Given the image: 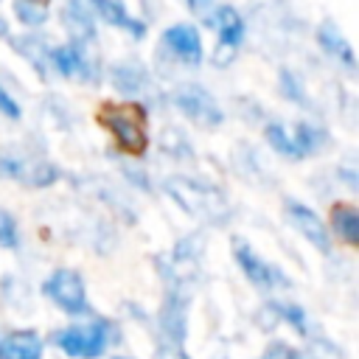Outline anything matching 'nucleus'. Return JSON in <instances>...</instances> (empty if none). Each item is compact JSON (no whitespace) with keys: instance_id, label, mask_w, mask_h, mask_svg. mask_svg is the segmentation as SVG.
Instances as JSON below:
<instances>
[{"instance_id":"nucleus-17","label":"nucleus","mask_w":359,"mask_h":359,"mask_svg":"<svg viewBox=\"0 0 359 359\" xmlns=\"http://www.w3.org/2000/svg\"><path fill=\"white\" fill-rule=\"evenodd\" d=\"M331 224H334V233L345 244H351V247L359 244V210L353 205H337V208H331Z\"/></svg>"},{"instance_id":"nucleus-19","label":"nucleus","mask_w":359,"mask_h":359,"mask_svg":"<svg viewBox=\"0 0 359 359\" xmlns=\"http://www.w3.org/2000/svg\"><path fill=\"white\" fill-rule=\"evenodd\" d=\"M292 140H294L297 151L306 157V154H311V151L323 143V132H320V129H314L311 123H297V126L292 129Z\"/></svg>"},{"instance_id":"nucleus-26","label":"nucleus","mask_w":359,"mask_h":359,"mask_svg":"<svg viewBox=\"0 0 359 359\" xmlns=\"http://www.w3.org/2000/svg\"><path fill=\"white\" fill-rule=\"evenodd\" d=\"M160 359H188V356H185V351L180 345L171 342V345H163L160 348Z\"/></svg>"},{"instance_id":"nucleus-13","label":"nucleus","mask_w":359,"mask_h":359,"mask_svg":"<svg viewBox=\"0 0 359 359\" xmlns=\"http://www.w3.org/2000/svg\"><path fill=\"white\" fill-rule=\"evenodd\" d=\"M210 25L219 28V42H222V48H230V50H236L241 45L244 31H247L241 14L233 6H219L216 14L210 17Z\"/></svg>"},{"instance_id":"nucleus-14","label":"nucleus","mask_w":359,"mask_h":359,"mask_svg":"<svg viewBox=\"0 0 359 359\" xmlns=\"http://www.w3.org/2000/svg\"><path fill=\"white\" fill-rule=\"evenodd\" d=\"M317 42L323 45L325 53H331V56H334L337 62H342L345 67H353V65H356L351 42L345 39V34H342L331 20H325V22L317 28Z\"/></svg>"},{"instance_id":"nucleus-3","label":"nucleus","mask_w":359,"mask_h":359,"mask_svg":"<svg viewBox=\"0 0 359 359\" xmlns=\"http://www.w3.org/2000/svg\"><path fill=\"white\" fill-rule=\"evenodd\" d=\"M109 323L104 320H93V323H81V325H67L62 331L53 334V342L62 353L73 356V359H98L104 356L107 345H109Z\"/></svg>"},{"instance_id":"nucleus-20","label":"nucleus","mask_w":359,"mask_h":359,"mask_svg":"<svg viewBox=\"0 0 359 359\" xmlns=\"http://www.w3.org/2000/svg\"><path fill=\"white\" fill-rule=\"evenodd\" d=\"M14 14H17L20 22H25V25H42V22L48 20V11H45V8L31 6V3H25V0H14Z\"/></svg>"},{"instance_id":"nucleus-18","label":"nucleus","mask_w":359,"mask_h":359,"mask_svg":"<svg viewBox=\"0 0 359 359\" xmlns=\"http://www.w3.org/2000/svg\"><path fill=\"white\" fill-rule=\"evenodd\" d=\"M264 135H266V143H269L278 154L292 157V160H303V154L297 151V146H294V140H292V132H289L286 126H280V123H269V126L264 129Z\"/></svg>"},{"instance_id":"nucleus-6","label":"nucleus","mask_w":359,"mask_h":359,"mask_svg":"<svg viewBox=\"0 0 359 359\" xmlns=\"http://www.w3.org/2000/svg\"><path fill=\"white\" fill-rule=\"evenodd\" d=\"M233 258H236V264L241 266V272L247 275V280H250L252 286H258V289L289 286L286 275H283L278 266H272V264H266L264 258H258L255 250H252L244 238H233Z\"/></svg>"},{"instance_id":"nucleus-23","label":"nucleus","mask_w":359,"mask_h":359,"mask_svg":"<svg viewBox=\"0 0 359 359\" xmlns=\"http://www.w3.org/2000/svg\"><path fill=\"white\" fill-rule=\"evenodd\" d=\"M272 309H275L286 323H292L300 334H306V314H303L300 306H294V303H272Z\"/></svg>"},{"instance_id":"nucleus-5","label":"nucleus","mask_w":359,"mask_h":359,"mask_svg":"<svg viewBox=\"0 0 359 359\" xmlns=\"http://www.w3.org/2000/svg\"><path fill=\"white\" fill-rule=\"evenodd\" d=\"M171 101H174V107L185 118H191L199 126H219L224 121V112L219 109V104L213 101V95L205 87H196V84L177 87L174 95H171Z\"/></svg>"},{"instance_id":"nucleus-8","label":"nucleus","mask_w":359,"mask_h":359,"mask_svg":"<svg viewBox=\"0 0 359 359\" xmlns=\"http://www.w3.org/2000/svg\"><path fill=\"white\" fill-rule=\"evenodd\" d=\"M286 216H289L292 227H294L306 241H311L320 252H328V250H331V236H328L323 219H320L311 208H306V205L297 202V199H286Z\"/></svg>"},{"instance_id":"nucleus-4","label":"nucleus","mask_w":359,"mask_h":359,"mask_svg":"<svg viewBox=\"0 0 359 359\" xmlns=\"http://www.w3.org/2000/svg\"><path fill=\"white\" fill-rule=\"evenodd\" d=\"M42 292L67 314H84L90 309L84 280L76 269H53L42 283Z\"/></svg>"},{"instance_id":"nucleus-10","label":"nucleus","mask_w":359,"mask_h":359,"mask_svg":"<svg viewBox=\"0 0 359 359\" xmlns=\"http://www.w3.org/2000/svg\"><path fill=\"white\" fill-rule=\"evenodd\" d=\"M62 20H65V28L67 34L73 36V45H84L95 36V25H93V14H90V6L84 0H67L65 8H62Z\"/></svg>"},{"instance_id":"nucleus-15","label":"nucleus","mask_w":359,"mask_h":359,"mask_svg":"<svg viewBox=\"0 0 359 359\" xmlns=\"http://www.w3.org/2000/svg\"><path fill=\"white\" fill-rule=\"evenodd\" d=\"M50 62L67 79H73V76L90 79V65H87V59H84L79 45H59V48H53L50 50Z\"/></svg>"},{"instance_id":"nucleus-24","label":"nucleus","mask_w":359,"mask_h":359,"mask_svg":"<svg viewBox=\"0 0 359 359\" xmlns=\"http://www.w3.org/2000/svg\"><path fill=\"white\" fill-rule=\"evenodd\" d=\"M0 112H3L6 118H11V121H20V115H22V112H20V104L8 95V90H6L3 84H0Z\"/></svg>"},{"instance_id":"nucleus-22","label":"nucleus","mask_w":359,"mask_h":359,"mask_svg":"<svg viewBox=\"0 0 359 359\" xmlns=\"http://www.w3.org/2000/svg\"><path fill=\"white\" fill-rule=\"evenodd\" d=\"M20 244V233H17V222L8 210H0V247L14 250Z\"/></svg>"},{"instance_id":"nucleus-16","label":"nucleus","mask_w":359,"mask_h":359,"mask_svg":"<svg viewBox=\"0 0 359 359\" xmlns=\"http://www.w3.org/2000/svg\"><path fill=\"white\" fill-rule=\"evenodd\" d=\"M109 81L115 84V90H121L123 95H137L143 87H146V81H149V76H146V70L135 62H118V65H112L109 67Z\"/></svg>"},{"instance_id":"nucleus-1","label":"nucleus","mask_w":359,"mask_h":359,"mask_svg":"<svg viewBox=\"0 0 359 359\" xmlns=\"http://www.w3.org/2000/svg\"><path fill=\"white\" fill-rule=\"evenodd\" d=\"M163 188L180 208H185L191 216H196L202 222L219 224L230 216V202H227L224 191H219L210 182H199L191 177H168L163 182Z\"/></svg>"},{"instance_id":"nucleus-7","label":"nucleus","mask_w":359,"mask_h":359,"mask_svg":"<svg viewBox=\"0 0 359 359\" xmlns=\"http://www.w3.org/2000/svg\"><path fill=\"white\" fill-rule=\"evenodd\" d=\"M0 171L31 188H45L59 180V168L42 157H0Z\"/></svg>"},{"instance_id":"nucleus-11","label":"nucleus","mask_w":359,"mask_h":359,"mask_svg":"<svg viewBox=\"0 0 359 359\" xmlns=\"http://www.w3.org/2000/svg\"><path fill=\"white\" fill-rule=\"evenodd\" d=\"M104 22H109V25H115V28H123V31H129L132 36H143L146 34V25L140 22V20H135L129 11H126V6H123V0H84Z\"/></svg>"},{"instance_id":"nucleus-27","label":"nucleus","mask_w":359,"mask_h":359,"mask_svg":"<svg viewBox=\"0 0 359 359\" xmlns=\"http://www.w3.org/2000/svg\"><path fill=\"white\" fill-rule=\"evenodd\" d=\"M0 36H8V25H6V20H0Z\"/></svg>"},{"instance_id":"nucleus-12","label":"nucleus","mask_w":359,"mask_h":359,"mask_svg":"<svg viewBox=\"0 0 359 359\" xmlns=\"http://www.w3.org/2000/svg\"><path fill=\"white\" fill-rule=\"evenodd\" d=\"M0 359H42V339L34 331H11L0 339Z\"/></svg>"},{"instance_id":"nucleus-29","label":"nucleus","mask_w":359,"mask_h":359,"mask_svg":"<svg viewBox=\"0 0 359 359\" xmlns=\"http://www.w3.org/2000/svg\"><path fill=\"white\" fill-rule=\"evenodd\" d=\"M115 359H129V356H115Z\"/></svg>"},{"instance_id":"nucleus-25","label":"nucleus","mask_w":359,"mask_h":359,"mask_svg":"<svg viewBox=\"0 0 359 359\" xmlns=\"http://www.w3.org/2000/svg\"><path fill=\"white\" fill-rule=\"evenodd\" d=\"M264 359H297V351L289 348L286 342H272V345L264 351Z\"/></svg>"},{"instance_id":"nucleus-28","label":"nucleus","mask_w":359,"mask_h":359,"mask_svg":"<svg viewBox=\"0 0 359 359\" xmlns=\"http://www.w3.org/2000/svg\"><path fill=\"white\" fill-rule=\"evenodd\" d=\"M25 3H31V6H39V8H45V6H48V0H25Z\"/></svg>"},{"instance_id":"nucleus-9","label":"nucleus","mask_w":359,"mask_h":359,"mask_svg":"<svg viewBox=\"0 0 359 359\" xmlns=\"http://www.w3.org/2000/svg\"><path fill=\"white\" fill-rule=\"evenodd\" d=\"M163 45L180 62H188V65H199L202 62V39H199V31L194 25H188V22H177V25L165 28Z\"/></svg>"},{"instance_id":"nucleus-21","label":"nucleus","mask_w":359,"mask_h":359,"mask_svg":"<svg viewBox=\"0 0 359 359\" xmlns=\"http://www.w3.org/2000/svg\"><path fill=\"white\" fill-rule=\"evenodd\" d=\"M14 45H17L20 53H25V56L34 62V67H36L39 73H45V62L39 59V53H45V45H42L39 39H34V36H22V39H14Z\"/></svg>"},{"instance_id":"nucleus-2","label":"nucleus","mask_w":359,"mask_h":359,"mask_svg":"<svg viewBox=\"0 0 359 359\" xmlns=\"http://www.w3.org/2000/svg\"><path fill=\"white\" fill-rule=\"evenodd\" d=\"M98 123L112 135L121 151L137 157L149 146L146 135V112L135 104H104L98 112Z\"/></svg>"}]
</instances>
